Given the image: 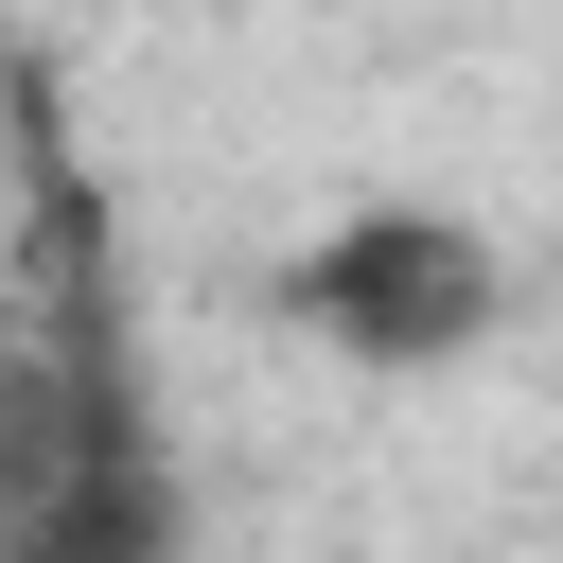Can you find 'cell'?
<instances>
[{"label": "cell", "mask_w": 563, "mask_h": 563, "mask_svg": "<svg viewBox=\"0 0 563 563\" xmlns=\"http://www.w3.org/2000/svg\"><path fill=\"white\" fill-rule=\"evenodd\" d=\"M282 317H299L317 352H352V369H457V352L510 317V264H493V229H457V211H352V229H317V246L282 264Z\"/></svg>", "instance_id": "cell-1"}]
</instances>
